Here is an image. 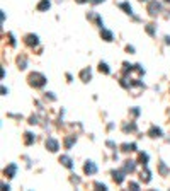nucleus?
<instances>
[{
  "label": "nucleus",
  "mask_w": 170,
  "mask_h": 191,
  "mask_svg": "<svg viewBox=\"0 0 170 191\" xmlns=\"http://www.w3.org/2000/svg\"><path fill=\"white\" fill-rule=\"evenodd\" d=\"M95 188H100V189H107V188H106V184H102V183H95Z\"/></svg>",
  "instance_id": "21"
},
{
  "label": "nucleus",
  "mask_w": 170,
  "mask_h": 191,
  "mask_svg": "<svg viewBox=\"0 0 170 191\" xmlns=\"http://www.w3.org/2000/svg\"><path fill=\"white\" fill-rule=\"evenodd\" d=\"M26 43L29 44V46H36L37 44V36L36 34H29V36L26 38Z\"/></svg>",
  "instance_id": "8"
},
{
  "label": "nucleus",
  "mask_w": 170,
  "mask_h": 191,
  "mask_svg": "<svg viewBox=\"0 0 170 191\" xmlns=\"http://www.w3.org/2000/svg\"><path fill=\"white\" fill-rule=\"evenodd\" d=\"M92 4H102V2H106V0H90Z\"/></svg>",
  "instance_id": "23"
},
{
  "label": "nucleus",
  "mask_w": 170,
  "mask_h": 191,
  "mask_svg": "<svg viewBox=\"0 0 170 191\" xmlns=\"http://www.w3.org/2000/svg\"><path fill=\"white\" fill-rule=\"evenodd\" d=\"M100 36H102L106 41H112V33L107 31V29H104V27H102V31H100Z\"/></svg>",
  "instance_id": "9"
},
{
  "label": "nucleus",
  "mask_w": 170,
  "mask_h": 191,
  "mask_svg": "<svg viewBox=\"0 0 170 191\" xmlns=\"http://www.w3.org/2000/svg\"><path fill=\"white\" fill-rule=\"evenodd\" d=\"M49 5H51L49 0H41V4L37 5V10H46V9H49Z\"/></svg>",
  "instance_id": "11"
},
{
  "label": "nucleus",
  "mask_w": 170,
  "mask_h": 191,
  "mask_svg": "<svg viewBox=\"0 0 170 191\" xmlns=\"http://www.w3.org/2000/svg\"><path fill=\"white\" fill-rule=\"evenodd\" d=\"M83 171L87 174H94V173H97V165L94 164L92 161H87V164L83 165Z\"/></svg>",
  "instance_id": "2"
},
{
  "label": "nucleus",
  "mask_w": 170,
  "mask_h": 191,
  "mask_svg": "<svg viewBox=\"0 0 170 191\" xmlns=\"http://www.w3.org/2000/svg\"><path fill=\"white\" fill-rule=\"evenodd\" d=\"M124 173L126 171H112V177L116 183H122L124 181Z\"/></svg>",
  "instance_id": "5"
},
{
  "label": "nucleus",
  "mask_w": 170,
  "mask_h": 191,
  "mask_svg": "<svg viewBox=\"0 0 170 191\" xmlns=\"http://www.w3.org/2000/svg\"><path fill=\"white\" fill-rule=\"evenodd\" d=\"M46 147H48L51 152H56L60 145H58V142H56L55 138H48V140H46Z\"/></svg>",
  "instance_id": "4"
},
{
  "label": "nucleus",
  "mask_w": 170,
  "mask_h": 191,
  "mask_svg": "<svg viewBox=\"0 0 170 191\" xmlns=\"http://www.w3.org/2000/svg\"><path fill=\"white\" fill-rule=\"evenodd\" d=\"M158 10H160V4H156V0H152L150 5H148V12H150L152 15H156Z\"/></svg>",
  "instance_id": "3"
},
{
  "label": "nucleus",
  "mask_w": 170,
  "mask_h": 191,
  "mask_svg": "<svg viewBox=\"0 0 170 191\" xmlns=\"http://www.w3.org/2000/svg\"><path fill=\"white\" fill-rule=\"evenodd\" d=\"M78 4H83V2H89V0H77Z\"/></svg>",
  "instance_id": "24"
},
{
  "label": "nucleus",
  "mask_w": 170,
  "mask_h": 191,
  "mask_svg": "<svg viewBox=\"0 0 170 191\" xmlns=\"http://www.w3.org/2000/svg\"><path fill=\"white\" fill-rule=\"evenodd\" d=\"M15 169H17V167H15V164H10L9 167H5V174H7L9 177H14V174H15Z\"/></svg>",
  "instance_id": "10"
},
{
  "label": "nucleus",
  "mask_w": 170,
  "mask_h": 191,
  "mask_svg": "<svg viewBox=\"0 0 170 191\" xmlns=\"http://www.w3.org/2000/svg\"><path fill=\"white\" fill-rule=\"evenodd\" d=\"M129 188H133V189H138V184H136V183H129Z\"/></svg>",
  "instance_id": "22"
},
{
  "label": "nucleus",
  "mask_w": 170,
  "mask_h": 191,
  "mask_svg": "<svg viewBox=\"0 0 170 191\" xmlns=\"http://www.w3.org/2000/svg\"><path fill=\"white\" fill-rule=\"evenodd\" d=\"M60 162H61L65 167H68V169H71L73 167V164H71V159L67 157V155H63V157H60Z\"/></svg>",
  "instance_id": "7"
},
{
  "label": "nucleus",
  "mask_w": 170,
  "mask_h": 191,
  "mask_svg": "<svg viewBox=\"0 0 170 191\" xmlns=\"http://www.w3.org/2000/svg\"><path fill=\"white\" fill-rule=\"evenodd\" d=\"M90 77H92V72H90V68H85V70H82V72H80V79H82L83 82H89Z\"/></svg>",
  "instance_id": "6"
},
{
  "label": "nucleus",
  "mask_w": 170,
  "mask_h": 191,
  "mask_svg": "<svg viewBox=\"0 0 170 191\" xmlns=\"http://www.w3.org/2000/svg\"><path fill=\"white\" fill-rule=\"evenodd\" d=\"M34 140H36V138H34V135L27 132V133H26V136H24V142H26V145H31V143H33Z\"/></svg>",
  "instance_id": "14"
},
{
  "label": "nucleus",
  "mask_w": 170,
  "mask_h": 191,
  "mask_svg": "<svg viewBox=\"0 0 170 191\" xmlns=\"http://www.w3.org/2000/svg\"><path fill=\"white\" fill-rule=\"evenodd\" d=\"M140 161H141V164L146 165V162H148V155H146V154H140Z\"/></svg>",
  "instance_id": "19"
},
{
  "label": "nucleus",
  "mask_w": 170,
  "mask_h": 191,
  "mask_svg": "<svg viewBox=\"0 0 170 191\" xmlns=\"http://www.w3.org/2000/svg\"><path fill=\"white\" fill-rule=\"evenodd\" d=\"M29 84L34 85V87H43V85L46 84V77L43 74H37V72H34V74L29 75Z\"/></svg>",
  "instance_id": "1"
},
{
  "label": "nucleus",
  "mask_w": 170,
  "mask_h": 191,
  "mask_svg": "<svg viewBox=\"0 0 170 191\" xmlns=\"http://www.w3.org/2000/svg\"><path fill=\"white\" fill-rule=\"evenodd\" d=\"M124 171L128 173V171H134V161H126V164H124Z\"/></svg>",
  "instance_id": "13"
},
{
  "label": "nucleus",
  "mask_w": 170,
  "mask_h": 191,
  "mask_svg": "<svg viewBox=\"0 0 170 191\" xmlns=\"http://www.w3.org/2000/svg\"><path fill=\"white\" fill-rule=\"evenodd\" d=\"M122 150H124V152H128V150H136V145H134V143H124V145H122Z\"/></svg>",
  "instance_id": "17"
},
{
  "label": "nucleus",
  "mask_w": 170,
  "mask_h": 191,
  "mask_svg": "<svg viewBox=\"0 0 170 191\" xmlns=\"http://www.w3.org/2000/svg\"><path fill=\"white\" fill-rule=\"evenodd\" d=\"M165 2H170V0H165Z\"/></svg>",
  "instance_id": "25"
},
{
  "label": "nucleus",
  "mask_w": 170,
  "mask_h": 191,
  "mask_svg": "<svg viewBox=\"0 0 170 191\" xmlns=\"http://www.w3.org/2000/svg\"><path fill=\"white\" fill-rule=\"evenodd\" d=\"M99 70H100V72H104V74H109V72H111V70H109V67L106 65V63H102V62L99 63Z\"/></svg>",
  "instance_id": "18"
},
{
  "label": "nucleus",
  "mask_w": 170,
  "mask_h": 191,
  "mask_svg": "<svg viewBox=\"0 0 170 191\" xmlns=\"http://www.w3.org/2000/svg\"><path fill=\"white\" fill-rule=\"evenodd\" d=\"M150 179H152V177H150V171H148V169H145L143 173H141V181H145V183H148Z\"/></svg>",
  "instance_id": "16"
},
{
  "label": "nucleus",
  "mask_w": 170,
  "mask_h": 191,
  "mask_svg": "<svg viewBox=\"0 0 170 191\" xmlns=\"http://www.w3.org/2000/svg\"><path fill=\"white\" fill-rule=\"evenodd\" d=\"M146 31H148L150 34H155V27H153V24H148V26H146Z\"/></svg>",
  "instance_id": "20"
},
{
  "label": "nucleus",
  "mask_w": 170,
  "mask_h": 191,
  "mask_svg": "<svg viewBox=\"0 0 170 191\" xmlns=\"http://www.w3.org/2000/svg\"><path fill=\"white\" fill-rule=\"evenodd\" d=\"M119 7H121V9H124V10H126V14H133V9H131V5L129 4H128V2H122V4H119Z\"/></svg>",
  "instance_id": "12"
},
{
  "label": "nucleus",
  "mask_w": 170,
  "mask_h": 191,
  "mask_svg": "<svg viewBox=\"0 0 170 191\" xmlns=\"http://www.w3.org/2000/svg\"><path fill=\"white\" fill-rule=\"evenodd\" d=\"M150 136H162V130L156 128V126H153V128L150 130Z\"/></svg>",
  "instance_id": "15"
}]
</instances>
